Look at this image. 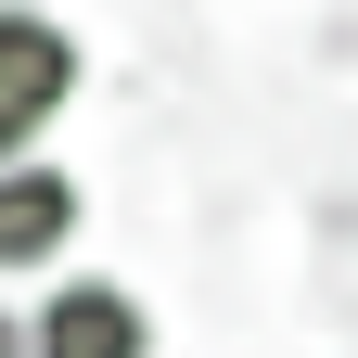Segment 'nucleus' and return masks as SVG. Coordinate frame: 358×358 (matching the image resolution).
Instances as JSON below:
<instances>
[{
    "instance_id": "f257e3e1",
    "label": "nucleus",
    "mask_w": 358,
    "mask_h": 358,
    "mask_svg": "<svg viewBox=\"0 0 358 358\" xmlns=\"http://www.w3.org/2000/svg\"><path fill=\"white\" fill-rule=\"evenodd\" d=\"M77 90V38L52 13H0V166H26V141L64 115Z\"/></svg>"
},
{
    "instance_id": "f03ea898",
    "label": "nucleus",
    "mask_w": 358,
    "mask_h": 358,
    "mask_svg": "<svg viewBox=\"0 0 358 358\" xmlns=\"http://www.w3.org/2000/svg\"><path fill=\"white\" fill-rule=\"evenodd\" d=\"M154 333H141V294L128 282H64L52 307H38V333H26V358H141Z\"/></svg>"
},
{
    "instance_id": "7ed1b4c3",
    "label": "nucleus",
    "mask_w": 358,
    "mask_h": 358,
    "mask_svg": "<svg viewBox=\"0 0 358 358\" xmlns=\"http://www.w3.org/2000/svg\"><path fill=\"white\" fill-rule=\"evenodd\" d=\"M77 217H90V192L64 166H0V268H52Z\"/></svg>"
},
{
    "instance_id": "20e7f679",
    "label": "nucleus",
    "mask_w": 358,
    "mask_h": 358,
    "mask_svg": "<svg viewBox=\"0 0 358 358\" xmlns=\"http://www.w3.org/2000/svg\"><path fill=\"white\" fill-rule=\"evenodd\" d=\"M0 358H26V333H13V320H0Z\"/></svg>"
}]
</instances>
